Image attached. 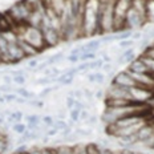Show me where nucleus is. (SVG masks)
<instances>
[{
	"label": "nucleus",
	"mask_w": 154,
	"mask_h": 154,
	"mask_svg": "<svg viewBox=\"0 0 154 154\" xmlns=\"http://www.w3.org/2000/svg\"><path fill=\"white\" fill-rule=\"evenodd\" d=\"M91 117V113H89L88 109H84V110H81V113H80V121H82V122H85L88 118Z\"/></svg>",
	"instance_id": "33"
},
{
	"label": "nucleus",
	"mask_w": 154,
	"mask_h": 154,
	"mask_svg": "<svg viewBox=\"0 0 154 154\" xmlns=\"http://www.w3.org/2000/svg\"><path fill=\"white\" fill-rule=\"evenodd\" d=\"M133 102L130 100H125V98H105V106L108 108H124Z\"/></svg>",
	"instance_id": "10"
},
{
	"label": "nucleus",
	"mask_w": 154,
	"mask_h": 154,
	"mask_svg": "<svg viewBox=\"0 0 154 154\" xmlns=\"http://www.w3.org/2000/svg\"><path fill=\"white\" fill-rule=\"evenodd\" d=\"M77 100L72 96H66L65 97V106H66V110H72L75 109V105H76Z\"/></svg>",
	"instance_id": "25"
},
{
	"label": "nucleus",
	"mask_w": 154,
	"mask_h": 154,
	"mask_svg": "<svg viewBox=\"0 0 154 154\" xmlns=\"http://www.w3.org/2000/svg\"><path fill=\"white\" fill-rule=\"evenodd\" d=\"M100 0H86L84 16H82V35L94 36L100 35Z\"/></svg>",
	"instance_id": "1"
},
{
	"label": "nucleus",
	"mask_w": 154,
	"mask_h": 154,
	"mask_svg": "<svg viewBox=\"0 0 154 154\" xmlns=\"http://www.w3.org/2000/svg\"><path fill=\"white\" fill-rule=\"evenodd\" d=\"M53 126L56 128V129H59L60 131H61V130H64V129H66L69 125H68V122H66L65 120H61V118H56V120H54V125H53Z\"/></svg>",
	"instance_id": "24"
},
{
	"label": "nucleus",
	"mask_w": 154,
	"mask_h": 154,
	"mask_svg": "<svg viewBox=\"0 0 154 154\" xmlns=\"http://www.w3.org/2000/svg\"><path fill=\"white\" fill-rule=\"evenodd\" d=\"M40 29L43 32V36H44V41H45V45L47 48H53L57 47L64 41V37L61 35V32H59L57 29H54L53 27L47 24H41L40 25Z\"/></svg>",
	"instance_id": "5"
},
{
	"label": "nucleus",
	"mask_w": 154,
	"mask_h": 154,
	"mask_svg": "<svg viewBox=\"0 0 154 154\" xmlns=\"http://www.w3.org/2000/svg\"><path fill=\"white\" fill-rule=\"evenodd\" d=\"M2 96H3V93H2V92H0V97H2Z\"/></svg>",
	"instance_id": "41"
},
{
	"label": "nucleus",
	"mask_w": 154,
	"mask_h": 154,
	"mask_svg": "<svg viewBox=\"0 0 154 154\" xmlns=\"http://www.w3.org/2000/svg\"><path fill=\"white\" fill-rule=\"evenodd\" d=\"M23 118H24L23 112H19V110H16V112H11V114L8 116L7 121H8V122L17 124V122H21V121H23Z\"/></svg>",
	"instance_id": "13"
},
{
	"label": "nucleus",
	"mask_w": 154,
	"mask_h": 154,
	"mask_svg": "<svg viewBox=\"0 0 154 154\" xmlns=\"http://www.w3.org/2000/svg\"><path fill=\"white\" fill-rule=\"evenodd\" d=\"M153 150H154V149H153Z\"/></svg>",
	"instance_id": "43"
},
{
	"label": "nucleus",
	"mask_w": 154,
	"mask_h": 154,
	"mask_svg": "<svg viewBox=\"0 0 154 154\" xmlns=\"http://www.w3.org/2000/svg\"><path fill=\"white\" fill-rule=\"evenodd\" d=\"M134 44H136V41H133L131 38H126V40H121V41H118V47H120L122 51L129 49V48H133Z\"/></svg>",
	"instance_id": "21"
},
{
	"label": "nucleus",
	"mask_w": 154,
	"mask_h": 154,
	"mask_svg": "<svg viewBox=\"0 0 154 154\" xmlns=\"http://www.w3.org/2000/svg\"><path fill=\"white\" fill-rule=\"evenodd\" d=\"M75 133H77L80 137H82V138H85V137H92L93 134V128H76L75 129Z\"/></svg>",
	"instance_id": "14"
},
{
	"label": "nucleus",
	"mask_w": 154,
	"mask_h": 154,
	"mask_svg": "<svg viewBox=\"0 0 154 154\" xmlns=\"http://www.w3.org/2000/svg\"><path fill=\"white\" fill-rule=\"evenodd\" d=\"M53 93V88L52 86H47L45 89H43L40 93H38V97H41V98H45L48 97V96H51Z\"/></svg>",
	"instance_id": "29"
},
{
	"label": "nucleus",
	"mask_w": 154,
	"mask_h": 154,
	"mask_svg": "<svg viewBox=\"0 0 154 154\" xmlns=\"http://www.w3.org/2000/svg\"><path fill=\"white\" fill-rule=\"evenodd\" d=\"M86 80H88L91 84H97V85H101L105 82V80H106V75H105L104 72H91L86 75Z\"/></svg>",
	"instance_id": "11"
},
{
	"label": "nucleus",
	"mask_w": 154,
	"mask_h": 154,
	"mask_svg": "<svg viewBox=\"0 0 154 154\" xmlns=\"http://www.w3.org/2000/svg\"><path fill=\"white\" fill-rule=\"evenodd\" d=\"M17 43H19V45L21 47V49H23V52H24L27 59H33V57H37L38 54L41 53L38 49H36L35 47H32L31 44H28L27 41H24L23 38H20L19 36H17Z\"/></svg>",
	"instance_id": "9"
},
{
	"label": "nucleus",
	"mask_w": 154,
	"mask_h": 154,
	"mask_svg": "<svg viewBox=\"0 0 154 154\" xmlns=\"http://www.w3.org/2000/svg\"><path fill=\"white\" fill-rule=\"evenodd\" d=\"M4 98H5V102H15L16 97H17V94H16L15 92H11V93H4Z\"/></svg>",
	"instance_id": "30"
},
{
	"label": "nucleus",
	"mask_w": 154,
	"mask_h": 154,
	"mask_svg": "<svg viewBox=\"0 0 154 154\" xmlns=\"http://www.w3.org/2000/svg\"><path fill=\"white\" fill-rule=\"evenodd\" d=\"M59 133H60V130H59V129H56L54 126H52V128H48V130L45 131V136H48V137H53V136H57Z\"/></svg>",
	"instance_id": "31"
},
{
	"label": "nucleus",
	"mask_w": 154,
	"mask_h": 154,
	"mask_svg": "<svg viewBox=\"0 0 154 154\" xmlns=\"http://www.w3.org/2000/svg\"><path fill=\"white\" fill-rule=\"evenodd\" d=\"M126 69L133 73H138V75H149V69H147V66L145 65V63L142 61V59L140 56L134 61H131Z\"/></svg>",
	"instance_id": "8"
},
{
	"label": "nucleus",
	"mask_w": 154,
	"mask_h": 154,
	"mask_svg": "<svg viewBox=\"0 0 154 154\" xmlns=\"http://www.w3.org/2000/svg\"><path fill=\"white\" fill-rule=\"evenodd\" d=\"M97 59V52H84L80 54V61L81 63H89Z\"/></svg>",
	"instance_id": "15"
},
{
	"label": "nucleus",
	"mask_w": 154,
	"mask_h": 154,
	"mask_svg": "<svg viewBox=\"0 0 154 154\" xmlns=\"http://www.w3.org/2000/svg\"><path fill=\"white\" fill-rule=\"evenodd\" d=\"M110 84L117 85V86H122V88H126V89H130V88H133V86H136L137 82L134 81V79L129 75V72L125 69V70H121V72L116 73L114 77H112Z\"/></svg>",
	"instance_id": "6"
},
{
	"label": "nucleus",
	"mask_w": 154,
	"mask_h": 154,
	"mask_svg": "<svg viewBox=\"0 0 154 154\" xmlns=\"http://www.w3.org/2000/svg\"><path fill=\"white\" fill-rule=\"evenodd\" d=\"M66 60H68L69 63H79L80 61V56H76V54H69V56H66Z\"/></svg>",
	"instance_id": "35"
},
{
	"label": "nucleus",
	"mask_w": 154,
	"mask_h": 154,
	"mask_svg": "<svg viewBox=\"0 0 154 154\" xmlns=\"http://www.w3.org/2000/svg\"><path fill=\"white\" fill-rule=\"evenodd\" d=\"M41 122H43L44 126L48 129V128H52L54 125V118L52 117V116H49V114L43 116V117H41Z\"/></svg>",
	"instance_id": "23"
},
{
	"label": "nucleus",
	"mask_w": 154,
	"mask_h": 154,
	"mask_svg": "<svg viewBox=\"0 0 154 154\" xmlns=\"http://www.w3.org/2000/svg\"><path fill=\"white\" fill-rule=\"evenodd\" d=\"M146 23L154 25V0H147L146 2Z\"/></svg>",
	"instance_id": "12"
},
{
	"label": "nucleus",
	"mask_w": 154,
	"mask_h": 154,
	"mask_svg": "<svg viewBox=\"0 0 154 154\" xmlns=\"http://www.w3.org/2000/svg\"><path fill=\"white\" fill-rule=\"evenodd\" d=\"M143 37V33L141 31H133V35H131V40L133 41H140L141 38Z\"/></svg>",
	"instance_id": "32"
},
{
	"label": "nucleus",
	"mask_w": 154,
	"mask_h": 154,
	"mask_svg": "<svg viewBox=\"0 0 154 154\" xmlns=\"http://www.w3.org/2000/svg\"><path fill=\"white\" fill-rule=\"evenodd\" d=\"M80 113L81 112L80 110H77V109H72V110H69V118L70 120L69 121H72V122H79L80 121Z\"/></svg>",
	"instance_id": "26"
},
{
	"label": "nucleus",
	"mask_w": 154,
	"mask_h": 154,
	"mask_svg": "<svg viewBox=\"0 0 154 154\" xmlns=\"http://www.w3.org/2000/svg\"><path fill=\"white\" fill-rule=\"evenodd\" d=\"M141 54H143V56H146V57H150V59H154V44H150Z\"/></svg>",
	"instance_id": "28"
},
{
	"label": "nucleus",
	"mask_w": 154,
	"mask_h": 154,
	"mask_svg": "<svg viewBox=\"0 0 154 154\" xmlns=\"http://www.w3.org/2000/svg\"><path fill=\"white\" fill-rule=\"evenodd\" d=\"M129 93H130V100L134 104H149L152 100H154L153 88L136 85L129 89Z\"/></svg>",
	"instance_id": "3"
},
{
	"label": "nucleus",
	"mask_w": 154,
	"mask_h": 154,
	"mask_svg": "<svg viewBox=\"0 0 154 154\" xmlns=\"http://www.w3.org/2000/svg\"><path fill=\"white\" fill-rule=\"evenodd\" d=\"M98 122H100V120H98V116L91 114V117H89L84 124L86 125V126H89V128H94V126H97V125H98Z\"/></svg>",
	"instance_id": "22"
},
{
	"label": "nucleus",
	"mask_w": 154,
	"mask_h": 154,
	"mask_svg": "<svg viewBox=\"0 0 154 154\" xmlns=\"http://www.w3.org/2000/svg\"><path fill=\"white\" fill-rule=\"evenodd\" d=\"M102 96H105V94H104V91H98V92L94 94V98H97V100H101Z\"/></svg>",
	"instance_id": "38"
},
{
	"label": "nucleus",
	"mask_w": 154,
	"mask_h": 154,
	"mask_svg": "<svg viewBox=\"0 0 154 154\" xmlns=\"http://www.w3.org/2000/svg\"><path fill=\"white\" fill-rule=\"evenodd\" d=\"M12 130H14V133L19 134V136H23L25 131L28 130V126L23 122H17V124H14L12 125Z\"/></svg>",
	"instance_id": "17"
},
{
	"label": "nucleus",
	"mask_w": 154,
	"mask_h": 154,
	"mask_svg": "<svg viewBox=\"0 0 154 154\" xmlns=\"http://www.w3.org/2000/svg\"><path fill=\"white\" fill-rule=\"evenodd\" d=\"M3 81H4V84H7V85H12L14 84V79H12V76L9 75H4L3 76Z\"/></svg>",
	"instance_id": "34"
},
{
	"label": "nucleus",
	"mask_w": 154,
	"mask_h": 154,
	"mask_svg": "<svg viewBox=\"0 0 154 154\" xmlns=\"http://www.w3.org/2000/svg\"><path fill=\"white\" fill-rule=\"evenodd\" d=\"M146 24L147 23L145 16L140 14L138 11H136L133 7H130L126 14V19H125V29L141 31Z\"/></svg>",
	"instance_id": "4"
},
{
	"label": "nucleus",
	"mask_w": 154,
	"mask_h": 154,
	"mask_svg": "<svg viewBox=\"0 0 154 154\" xmlns=\"http://www.w3.org/2000/svg\"><path fill=\"white\" fill-rule=\"evenodd\" d=\"M153 44H154V41H153Z\"/></svg>",
	"instance_id": "42"
},
{
	"label": "nucleus",
	"mask_w": 154,
	"mask_h": 154,
	"mask_svg": "<svg viewBox=\"0 0 154 154\" xmlns=\"http://www.w3.org/2000/svg\"><path fill=\"white\" fill-rule=\"evenodd\" d=\"M133 154H143V153H141V152H134V150H133Z\"/></svg>",
	"instance_id": "39"
},
{
	"label": "nucleus",
	"mask_w": 154,
	"mask_h": 154,
	"mask_svg": "<svg viewBox=\"0 0 154 154\" xmlns=\"http://www.w3.org/2000/svg\"><path fill=\"white\" fill-rule=\"evenodd\" d=\"M105 98H125V100H130V93L129 89L110 84L105 91Z\"/></svg>",
	"instance_id": "7"
},
{
	"label": "nucleus",
	"mask_w": 154,
	"mask_h": 154,
	"mask_svg": "<svg viewBox=\"0 0 154 154\" xmlns=\"http://www.w3.org/2000/svg\"><path fill=\"white\" fill-rule=\"evenodd\" d=\"M21 154H29V153H28V152H25V153H21Z\"/></svg>",
	"instance_id": "40"
},
{
	"label": "nucleus",
	"mask_w": 154,
	"mask_h": 154,
	"mask_svg": "<svg viewBox=\"0 0 154 154\" xmlns=\"http://www.w3.org/2000/svg\"><path fill=\"white\" fill-rule=\"evenodd\" d=\"M32 9L33 8H32L25 0H20V2L15 3V4H12L11 7H9V9L7 11V16L14 21L15 25L27 24Z\"/></svg>",
	"instance_id": "2"
},
{
	"label": "nucleus",
	"mask_w": 154,
	"mask_h": 154,
	"mask_svg": "<svg viewBox=\"0 0 154 154\" xmlns=\"http://www.w3.org/2000/svg\"><path fill=\"white\" fill-rule=\"evenodd\" d=\"M14 79V84H17V85H24L27 82V77L25 76H20V75H16V76H12Z\"/></svg>",
	"instance_id": "27"
},
{
	"label": "nucleus",
	"mask_w": 154,
	"mask_h": 154,
	"mask_svg": "<svg viewBox=\"0 0 154 154\" xmlns=\"http://www.w3.org/2000/svg\"><path fill=\"white\" fill-rule=\"evenodd\" d=\"M63 59H64V53L63 52H59V53H54L53 56H51L49 59L47 60V63H48V65H49V66H52V65H54V64L60 63Z\"/></svg>",
	"instance_id": "19"
},
{
	"label": "nucleus",
	"mask_w": 154,
	"mask_h": 154,
	"mask_svg": "<svg viewBox=\"0 0 154 154\" xmlns=\"http://www.w3.org/2000/svg\"><path fill=\"white\" fill-rule=\"evenodd\" d=\"M43 154H56L54 152V147H41Z\"/></svg>",
	"instance_id": "37"
},
{
	"label": "nucleus",
	"mask_w": 154,
	"mask_h": 154,
	"mask_svg": "<svg viewBox=\"0 0 154 154\" xmlns=\"http://www.w3.org/2000/svg\"><path fill=\"white\" fill-rule=\"evenodd\" d=\"M11 141L8 140V136H0V154H4L9 149Z\"/></svg>",
	"instance_id": "16"
},
{
	"label": "nucleus",
	"mask_w": 154,
	"mask_h": 154,
	"mask_svg": "<svg viewBox=\"0 0 154 154\" xmlns=\"http://www.w3.org/2000/svg\"><path fill=\"white\" fill-rule=\"evenodd\" d=\"M86 152H88V154H100L101 147L96 142H91V143H86Z\"/></svg>",
	"instance_id": "20"
},
{
	"label": "nucleus",
	"mask_w": 154,
	"mask_h": 154,
	"mask_svg": "<svg viewBox=\"0 0 154 154\" xmlns=\"http://www.w3.org/2000/svg\"><path fill=\"white\" fill-rule=\"evenodd\" d=\"M72 150H73V154H88V152H86V143L77 142L75 145H72Z\"/></svg>",
	"instance_id": "18"
},
{
	"label": "nucleus",
	"mask_w": 154,
	"mask_h": 154,
	"mask_svg": "<svg viewBox=\"0 0 154 154\" xmlns=\"http://www.w3.org/2000/svg\"><path fill=\"white\" fill-rule=\"evenodd\" d=\"M28 153L29 154H43V150H41L40 147H29Z\"/></svg>",
	"instance_id": "36"
}]
</instances>
